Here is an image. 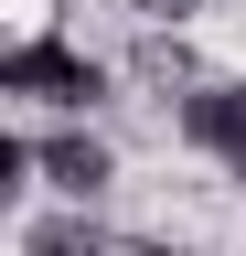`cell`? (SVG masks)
<instances>
[{"label": "cell", "mask_w": 246, "mask_h": 256, "mask_svg": "<svg viewBox=\"0 0 246 256\" xmlns=\"http://www.w3.org/2000/svg\"><path fill=\"white\" fill-rule=\"evenodd\" d=\"M118 256H214V246H118Z\"/></svg>", "instance_id": "7"}, {"label": "cell", "mask_w": 246, "mask_h": 256, "mask_svg": "<svg viewBox=\"0 0 246 256\" xmlns=\"http://www.w3.org/2000/svg\"><path fill=\"white\" fill-rule=\"evenodd\" d=\"M129 11H139V32H182L193 11H214V0H129Z\"/></svg>", "instance_id": "6"}, {"label": "cell", "mask_w": 246, "mask_h": 256, "mask_svg": "<svg viewBox=\"0 0 246 256\" xmlns=\"http://www.w3.org/2000/svg\"><path fill=\"white\" fill-rule=\"evenodd\" d=\"M22 256H118V235H107L97 214L54 203V214H33V224H22Z\"/></svg>", "instance_id": "5"}, {"label": "cell", "mask_w": 246, "mask_h": 256, "mask_svg": "<svg viewBox=\"0 0 246 256\" xmlns=\"http://www.w3.org/2000/svg\"><path fill=\"white\" fill-rule=\"evenodd\" d=\"M118 75H129V86H150V96H203V86H214L203 64H193V43H182V32H139Z\"/></svg>", "instance_id": "4"}, {"label": "cell", "mask_w": 246, "mask_h": 256, "mask_svg": "<svg viewBox=\"0 0 246 256\" xmlns=\"http://www.w3.org/2000/svg\"><path fill=\"white\" fill-rule=\"evenodd\" d=\"M107 64L86 54V43H65V32H22L11 54H0V96H22V107H65V118H86V107H107Z\"/></svg>", "instance_id": "1"}, {"label": "cell", "mask_w": 246, "mask_h": 256, "mask_svg": "<svg viewBox=\"0 0 246 256\" xmlns=\"http://www.w3.org/2000/svg\"><path fill=\"white\" fill-rule=\"evenodd\" d=\"M33 182L54 192V203L97 214V192L118 182V150L97 139V128H43V139H33Z\"/></svg>", "instance_id": "2"}, {"label": "cell", "mask_w": 246, "mask_h": 256, "mask_svg": "<svg viewBox=\"0 0 246 256\" xmlns=\"http://www.w3.org/2000/svg\"><path fill=\"white\" fill-rule=\"evenodd\" d=\"M182 139L246 182V86H203V96H182Z\"/></svg>", "instance_id": "3"}]
</instances>
